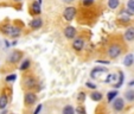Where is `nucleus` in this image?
<instances>
[{
    "mask_svg": "<svg viewBox=\"0 0 134 114\" xmlns=\"http://www.w3.org/2000/svg\"><path fill=\"white\" fill-rule=\"evenodd\" d=\"M1 31H3L5 35L10 36V37H19L20 35V29L17 28V26H12V25H4L1 28Z\"/></svg>",
    "mask_w": 134,
    "mask_h": 114,
    "instance_id": "1",
    "label": "nucleus"
},
{
    "mask_svg": "<svg viewBox=\"0 0 134 114\" xmlns=\"http://www.w3.org/2000/svg\"><path fill=\"white\" fill-rule=\"evenodd\" d=\"M76 14V8L75 7H71V6H69V7H66L65 10H64L63 12V17L65 20L68 21H71L74 19V17H75Z\"/></svg>",
    "mask_w": 134,
    "mask_h": 114,
    "instance_id": "2",
    "label": "nucleus"
},
{
    "mask_svg": "<svg viewBox=\"0 0 134 114\" xmlns=\"http://www.w3.org/2000/svg\"><path fill=\"white\" fill-rule=\"evenodd\" d=\"M120 53H121V48H120V45H116V44L111 45L108 50V55H109V57H111V58L118 57Z\"/></svg>",
    "mask_w": 134,
    "mask_h": 114,
    "instance_id": "3",
    "label": "nucleus"
},
{
    "mask_svg": "<svg viewBox=\"0 0 134 114\" xmlns=\"http://www.w3.org/2000/svg\"><path fill=\"white\" fill-rule=\"evenodd\" d=\"M124 107H125V101H124V99H121V97H116V99L114 100V102H113V108L115 109L116 112L122 111V109H124Z\"/></svg>",
    "mask_w": 134,
    "mask_h": 114,
    "instance_id": "4",
    "label": "nucleus"
},
{
    "mask_svg": "<svg viewBox=\"0 0 134 114\" xmlns=\"http://www.w3.org/2000/svg\"><path fill=\"white\" fill-rule=\"evenodd\" d=\"M107 73V68H102V67H96L95 69H93L90 73V77L91 79H95V77H99L101 74Z\"/></svg>",
    "mask_w": 134,
    "mask_h": 114,
    "instance_id": "5",
    "label": "nucleus"
},
{
    "mask_svg": "<svg viewBox=\"0 0 134 114\" xmlns=\"http://www.w3.org/2000/svg\"><path fill=\"white\" fill-rule=\"evenodd\" d=\"M72 48L75 49L76 51H81L82 49L84 48V42L81 38H76L75 41L72 42Z\"/></svg>",
    "mask_w": 134,
    "mask_h": 114,
    "instance_id": "6",
    "label": "nucleus"
},
{
    "mask_svg": "<svg viewBox=\"0 0 134 114\" xmlns=\"http://www.w3.org/2000/svg\"><path fill=\"white\" fill-rule=\"evenodd\" d=\"M20 57H21V52H19V51H13V52L8 56V62H10V63H17V62L20 59Z\"/></svg>",
    "mask_w": 134,
    "mask_h": 114,
    "instance_id": "7",
    "label": "nucleus"
},
{
    "mask_svg": "<svg viewBox=\"0 0 134 114\" xmlns=\"http://www.w3.org/2000/svg\"><path fill=\"white\" fill-rule=\"evenodd\" d=\"M64 35H65V37L69 38V39L74 38V37H75V35H76L75 28H72V26H66L65 30H64Z\"/></svg>",
    "mask_w": 134,
    "mask_h": 114,
    "instance_id": "8",
    "label": "nucleus"
},
{
    "mask_svg": "<svg viewBox=\"0 0 134 114\" xmlns=\"http://www.w3.org/2000/svg\"><path fill=\"white\" fill-rule=\"evenodd\" d=\"M42 25H43V20L41 18H35L30 21V28L32 29H41Z\"/></svg>",
    "mask_w": 134,
    "mask_h": 114,
    "instance_id": "9",
    "label": "nucleus"
},
{
    "mask_svg": "<svg viewBox=\"0 0 134 114\" xmlns=\"http://www.w3.org/2000/svg\"><path fill=\"white\" fill-rule=\"evenodd\" d=\"M125 39L127 42L134 41V28H128L125 32Z\"/></svg>",
    "mask_w": 134,
    "mask_h": 114,
    "instance_id": "10",
    "label": "nucleus"
},
{
    "mask_svg": "<svg viewBox=\"0 0 134 114\" xmlns=\"http://www.w3.org/2000/svg\"><path fill=\"white\" fill-rule=\"evenodd\" d=\"M36 100H37V96H36L33 93H26V94H25V102H26L27 105L35 104Z\"/></svg>",
    "mask_w": 134,
    "mask_h": 114,
    "instance_id": "11",
    "label": "nucleus"
},
{
    "mask_svg": "<svg viewBox=\"0 0 134 114\" xmlns=\"http://www.w3.org/2000/svg\"><path fill=\"white\" fill-rule=\"evenodd\" d=\"M31 12H32L33 14H39V13L42 12L41 4L38 3V1H35V3H32V5H31Z\"/></svg>",
    "mask_w": 134,
    "mask_h": 114,
    "instance_id": "12",
    "label": "nucleus"
},
{
    "mask_svg": "<svg viewBox=\"0 0 134 114\" xmlns=\"http://www.w3.org/2000/svg\"><path fill=\"white\" fill-rule=\"evenodd\" d=\"M133 62H134V55L133 53H128V55L124 58V66L131 67L132 64H133Z\"/></svg>",
    "mask_w": 134,
    "mask_h": 114,
    "instance_id": "13",
    "label": "nucleus"
},
{
    "mask_svg": "<svg viewBox=\"0 0 134 114\" xmlns=\"http://www.w3.org/2000/svg\"><path fill=\"white\" fill-rule=\"evenodd\" d=\"M24 83H25L26 87H29V88H32V87L36 86V80L33 79V77H31V76H29V77H26V79H25Z\"/></svg>",
    "mask_w": 134,
    "mask_h": 114,
    "instance_id": "14",
    "label": "nucleus"
},
{
    "mask_svg": "<svg viewBox=\"0 0 134 114\" xmlns=\"http://www.w3.org/2000/svg\"><path fill=\"white\" fill-rule=\"evenodd\" d=\"M125 97H126L127 101L129 102H133L134 101V89H129L125 93Z\"/></svg>",
    "mask_w": 134,
    "mask_h": 114,
    "instance_id": "15",
    "label": "nucleus"
},
{
    "mask_svg": "<svg viewBox=\"0 0 134 114\" xmlns=\"http://www.w3.org/2000/svg\"><path fill=\"white\" fill-rule=\"evenodd\" d=\"M8 104V99L6 95H1L0 96V109H5Z\"/></svg>",
    "mask_w": 134,
    "mask_h": 114,
    "instance_id": "16",
    "label": "nucleus"
},
{
    "mask_svg": "<svg viewBox=\"0 0 134 114\" xmlns=\"http://www.w3.org/2000/svg\"><path fill=\"white\" fill-rule=\"evenodd\" d=\"M120 5V0H108V6L110 10H115Z\"/></svg>",
    "mask_w": 134,
    "mask_h": 114,
    "instance_id": "17",
    "label": "nucleus"
},
{
    "mask_svg": "<svg viewBox=\"0 0 134 114\" xmlns=\"http://www.w3.org/2000/svg\"><path fill=\"white\" fill-rule=\"evenodd\" d=\"M119 81L116 82V83L114 84V87H115V88H120V87L122 86V84H124V80H125V75H124V73H122V71H120L119 73Z\"/></svg>",
    "mask_w": 134,
    "mask_h": 114,
    "instance_id": "18",
    "label": "nucleus"
},
{
    "mask_svg": "<svg viewBox=\"0 0 134 114\" xmlns=\"http://www.w3.org/2000/svg\"><path fill=\"white\" fill-rule=\"evenodd\" d=\"M90 96L94 101H96V102H99V101L102 100V94L100 93V91H94V93H91Z\"/></svg>",
    "mask_w": 134,
    "mask_h": 114,
    "instance_id": "19",
    "label": "nucleus"
},
{
    "mask_svg": "<svg viewBox=\"0 0 134 114\" xmlns=\"http://www.w3.org/2000/svg\"><path fill=\"white\" fill-rule=\"evenodd\" d=\"M129 17H131V15H129L126 11H124V12H121V14H120V20L124 21V23H128V21H129Z\"/></svg>",
    "mask_w": 134,
    "mask_h": 114,
    "instance_id": "20",
    "label": "nucleus"
},
{
    "mask_svg": "<svg viewBox=\"0 0 134 114\" xmlns=\"http://www.w3.org/2000/svg\"><path fill=\"white\" fill-rule=\"evenodd\" d=\"M116 80H118V76L110 74V75H108V77L104 80V82H106V83H110V82H113V83L115 84V83H116Z\"/></svg>",
    "mask_w": 134,
    "mask_h": 114,
    "instance_id": "21",
    "label": "nucleus"
},
{
    "mask_svg": "<svg viewBox=\"0 0 134 114\" xmlns=\"http://www.w3.org/2000/svg\"><path fill=\"white\" fill-rule=\"evenodd\" d=\"M75 109H74L72 106H70V105H68V106H65L63 108V114H75Z\"/></svg>",
    "mask_w": 134,
    "mask_h": 114,
    "instance_id": "22",
    "label": "nucleus"
},
{
    "mask_svg": "<svg viewBox=\"0 0 134 114\" xmlns=\"http://www.w3.org/2000/svg\"><path fill=\"white\" fill-rule=\"evenodd\" d=\"M118 95V91L116 90H111L107 94V99H108V102H111L114 100V97Z\"/></svg>",
    "mask_w": 134,
    "mask_h": 114,
    "instance_id": "23",
    "label": "nucleus"
},
{
    "mask_svg": "<svg viewBox=\"0 0 134 114\" xmlns=\"http://www.w3.org/2000/svg\"><path fill=\"white\" fill-rule=\"evenodd\" d=\"M30 61L29 59H25V61L23 62V63L20 64V67H19V69L20 70H26V69H29V67H30Z\"/></svg>",
    "mask_w": 134,
    "mask_h": 114,
    "instance_id": "24",
    "label": "nucleus"
},
{
    "mask_svg": "<svg viewBox=\"0 0 134 114\" xmlns=\"http://www.w3.org/2000/svg\"><path fill=\"white\" fill-rule=\"evenodd\" d=\"M17 80V75L15 74H11V75H8L7 77H6V81L7 82H13Z\"/></svg>",
    "mask_w": 134,
    "mask_h": 114,
    "instance_id": "25",
    "label": "nucleus"
},
{
    "mask_svg": "<svg viewBox=\"0 0 134 114\" xmlns=\"http://www.w3.org/2000/svg\"><path fill=\"white\" fill-rule=\"evenodd\" d=\"M76 114H87L86 113V108H83L82 106H79L77 108H76Z\"/></svg>",
    "mask_w": 134,
    "mask_h": 114,
    "instance_id": "26",
    "label": "nucleus"
},
{
    "mask_svg": "<svg viewBox=\"0 0 134 114\" xmlns=\"http://www.w3.org/2000/svg\"><path fill=\"white\" fill-rule=\"evenodd\" d=\"M77 100H79L80 102H83L84 100H86V94H84L83 91H81V93H79V95H77Z\"/></svg>",
    "mask_w": 134,
    "mask_h": 114,
    "instance_id": "27",
    "label": "nucleus"
},
{
    "mask_svg": "<svg viewBox=\"0 0 134 114\" xmlns=\"http://www.w3.org/2000/svg\"><path fill=\"white\" fill-rule=\"evenodd\" d=\"M127 8H129L131 11L134 12V0H128L127 1Z\"/></svg>",
    "mask_w": 134,
    "mask_h": 114,
    "instance_id": "28",
    "label": "nucleus"
},
{
    "mask_svg": "<svg viewBox=\"0 0 134 114\" xmlns=\"http://www.w3.org/2000/svg\"><path fill=\"white\" fill-rule=\"evenodd\" d=\"M94 1H95V0H83V5L84 6H90V5L94 4Z\"/></svg>",
    "mask_w": 134,
    "mask_h": 114,
    "instance_id": "29",
    "label": "nucleus"
},
{
    "mask_svg": "<svg viewBox=\"0 0 134 114\" xmlns=\"http://www.w3.org/2000/svg\"><path fill=\"white\" fill-rule=\"evenodd\" d=\"M87 87L88 88H90V89H96V84L95 83H91V82H87Z\"/></svg>",
    "mask_w": 134,
    "mask_h": 114,
    "instance_id": "30",
    "label": "nucleus"
},
{
    "mask_svg": "<svg viewBox=\"0 0 134 114\" xmlns=\"http://www.w3.org/2000/svg\"><path fill=\"white\" fill-rule=\"evenodd\" d=\"M42 108H43V106H42V105H38V107L35 109L33 114H39V113H41V111H42Z\"/></svg>",
    "mask_w": 134,
    "mask_h": 114,
    "instance_id": "31",
    "label": "nucleus"
},
{
    "mask_svg": "<svg viewBox=\"0 0 134 114\" xmlns=\"http://www.w3.org/2000/svg\"><path fill=\"white\" fill-rule=\"evenodd\" d=\"M99 63H103V64H108V61H99Z\"/></svg>",
    "mask_w": 134,
    "mask_h": 114,
    "instance_id": "32",
    "label": "nucleus"
},
{
    "mask_svg": "<svg viewBox=\"0 0 134 114\" xmlns=\"http://www.w3.org/2000/svg\"><path fill=\"white\" fill-rule=\"evenodd\" d=\"M128 86H129V87H133V86H134V81H131V82H129Z\"/></svg>",
    "mask_w": 134,
    "mask_h": 114,
    "instance_id": "33",
    "label": "nucleus"
},
{
    "mask_svg": "<svg viewBox=\"0 0 134 114\" xmlns=\"http://www.w3.org/2000/svg\"><path fill=\"white\" fill-rule=\"evenodd\" d=\"M63 1H65V3H71V1H74V0H63Z\"/></svg>",
    "mask_w": 134,
    "mask_h": 114,
    "instance_id": "34",
    "label": "nucleus"
},
{
    "mask_svg": "<svg viewBox=\"0 0 134 114\" xmlns=\"http://www.w3.org/2000/svg\"><path fill=\"white\" fill-rule=\"evenodd\" d=\"M38 3H39V4H42V0H38Z\"/></svg>",
    "mask_w": 134,
    "mask_h": 114,
    "instance_id": "35",
    "label": "nucleus"
},
{
    "mask_svg": "<svg viewBox=\"0 0 134 114\" xmlns=\"http://www.w3.org/2000/svg\"><path fill=\"white\" fill-rule=\"evenodd\" d=\"M1 114H6V112H5V111H4V112H3V113H1Z\"/></svg>",
    "mask_w": 134,
    "mask_h": 114,
    "instance_id": "36",
    "label": "nucleus"
},
{
    "mask_svg": "<svg viewBox=\"0 0 134 114\" xmlns=\"http://www.w3.org/2000/svg\"><path fill=\"white\" fill-rule=\"evenodd\" d=\"M14 1H20V0H14Z\"/></svg>",
    "mask_w": 134,
    "mask_h": 114,
    "instance_id": "37",
    "label": "nucleus"
},
{
    "mask_svg": "<svg viewBox=\"0 0 134 114\" xmlns=\"http://www.w3.org/2000/svg\"><path fill=\"white\" fill-rule=\"evenodd\" d=\"M12 114H13V113H12Z\"/></svg>",
    "mask_w": 134,
    "mask_h": 114,
    "instance_id": "38",
    "label": "nucleus"
}]
</instances>
